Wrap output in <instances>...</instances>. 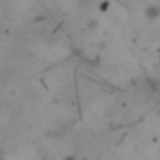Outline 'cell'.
Returning <instances> with one entry per match:
<instances>
[{"label": "cell", "mask_w": 160, "mask_h": 160, "mask_svg": "<svg viewBox=\"0 0 160 160\" xmlns=\"http://www.w3.org/2000/svg\"><path fill=\"white\" fill-rule=\"evenodd\" d=\"M64 160H77V158H75V156H66Z\"/></svg>", "instance_id": "1"}]
</instances>
